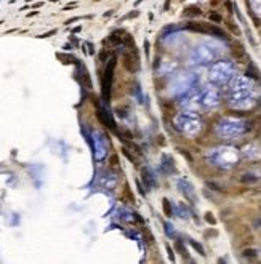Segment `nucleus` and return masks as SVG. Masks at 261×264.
Returning a JSON list of instances; mask_svg holds the SVG:
<instances>
[{
    "instance_id": "obj_32",
    "label": "nucleus",
    "mask_w": 261,
    "mask_h": 264,
    "mask_svg": "<svg viewBox=\"0 0 261 264\" xmlns=\"http://www.w3.org/2000/svg\"><path fill=\"white\" fill-rule=\"evenodd\" d=\"M133 216H135V219H136L138 223H143V218H141V216H139L138 213H133Z\"/></svg>"
},
{
    "instance_id": "obj_13",
    "label": "nucleus",
    "mask_w": 261,
    "mask_h": 264,
    "mask_svg": "<svg viewBox=\"0 0 261 264\" xmlns=\"http://www.w3.org/2000/svg\"><path fill=\"white\" fill-rule=\"evenodd\" d=\"M175 248H176V251H178L179 255H183V256L187 255V251H186V248H184V245H183L181 240H176L175 242Z\"/></svg>"
},
{
    "instance_id": "obj_30",
    "label": "nucleus",
    "mask_w": 261,
    "mask_h": 264,
    "mask_svg": "<svg viewBox=\"0 0 261 264\" xmlns=\"http://www.w3.org/2000/svg\"><path fill=\"white\" fill-rule=\"evenodd\" d=\"M40 6H43V2H35L34 5H32V10H37Z\"/></svg>"
},
{
    "instance_id": "obj_37",
    "label": "nucleus",
    "mask_w": 261,
    "mask_h": 264,
    "mask_svg": "<svg viewBox=\"0 0 261 264\" xmlns=\"http://www.w3.org/2000/svg\"><path fill=\"white\" fill-rule=\"evenodd\" d=\"M13 32H18V29H10V31H6V34H13Z\"/></svg>"
},
{
    "instance_id": "obj_21",
    "label": "nucleus",
    "mask_w": 261,
    "mask_h": 264,
    "mask_svg": "<svg viewBox=\"0 0 261 264\" xmlns=\"http://www.w3.org/2000/svg\"><path fill=\"white\" fill-rule=\"evenodd\" d=\"M135 182H136V187H138V192L141 194L143 197H146V190H144V187L141 186V181L139 179H135Z\"/></svg>"
},
{
    "instance_id": "obj_34",
    "label": "nucleus",
    "mask_w": 261,
    "mask_h": 264,
    "mask_svg": "<svg viewBox=\"0 0 261 264\" xmlns=\"http://www.w3.org/2000/svg\"><path fill=\"white\" fill-rule=\"evenodd\" d=\"M80 31H82V27H80V26H77V27L72 29V34H77V32H80Z\"/></svg>"
},
{
    "instance_id": "obj_19",
    "label": "nucleus",
    "mask_w": 261,
    "mask_h": 264,
    "mask_svg": "<svg viewBox=\"0 0 261 264\" xmlns=\"http://www.w3.org/2000/svg\"><path fill=\"white\" fill-rule=\"evenodd\" d=\"M207 186L208 187H210L212 190H218V192H223V189L219 187L218 184H216V182H212V181H207Z\"/></svg>"
},
{
    "instance_id": "obj_5",
    "label": "nucleus",
    "mask_w": 261,
    "mask_h": 264,
    "mask_svg": "<svg viewBox=\"0 0 261 264\" xmlns=\"http://www.w3.org/2000/svg\"><path fill=\"white\" fill-rule=\"evenodd\" d=\"M202 14V10L199 6H186L184 11H183V16H187V18H194V16H200Z\"/></svg>"
},
{
    "instance_id": "obj_2",
    "label": "nucleus",
    "mask_w": 261,
    "mask_h": 264,
    "mask_svg": "<svg viewBox=\"0 0 261 264\" xmlns=\"http://www.w3.org/2000/svg\"><path fill=\"white\" fill-rule=\"evenodd\" d=\"M123 66L130 72H136L139 69V56L136 50H130V53H127L123 56Z\"/></svg>"
},
{
    "instance_id": "obj_20",
    "label": "nucleus",
    "mask_w": 261,
    "mask_h": 264,
    "mask_svg": "<svg viewBox=\"0 0 261 264\" xmlns=\"http://www.w3.org/2000/svg\"><path fill=\"white\" fill-rule=\"evenodd\" d=\"M247 74H248L250 77H253V79H260V72H258V69H256V71L253 69V71H252V67H248V69H247Z\"/></svg>"
},
{
    "instance_id": "obj_24",
    "label": "nucleus",
    "mask_w": 261,
    "mask_h": 264,
    "mask_svg": "<svg viewBox=\"0 0 261 264\" xmlns=\"http://www.w3.org/2000/svg\"><path fill=\"white\" fill-rule=\"evenodd\" d=\"M108 56H109V51H106V50H103L101 53H100V61L101 63H104L106 59H108Z\"/></svg>"
},
{
    "instance_id": "obj_1",
    "label": "nucleus",
    "mask_w": 261,
    "mask_h": 264,
    "mask_svg": "<svg viewBox=\"0 0 261 264\" xmlns=\"http://www.w3.org/2000/svg\"><path fill=\"white\" fill-rule=\"evenodd\" d=\"M115 64H117V56L112 54V58L109 59V63H108V66H106V69H104V75H103V80H101L103 99H104V102L111 101V87H112V77H114Z\"/></svg>"
},
{
    "instance_id": "obj_33",
    "label": "nucleus",
    "mask_w": 261,
    "mask_h": 264,
    "mask_svg": "<svg viewBox=\"0 0 261 264\" xmlns=\"http://www.w3.org/2000/svg\"><path fill=\"white\" fill-rule=\"evenodd\" d=\"M112 14H114V10H109V11L104 13V18H109V16H112Z\"/></svg>"
},
{
    "instance_id": "obj_9",
    "label": "nucleus",
    "mask_w": 261,
    "mask_h": 264,
    "mask_svg": "<svg viewBox=\"0 0 261 264\" xmlns=\"http://www.w3.org/2000/svg\"><path fill=\"white\" fill-rule=\"evenodd\" d=\"M210 34H212V35H215V37L227 39L226 32H224V31H221V29H219V27H216V26H212V24H210Z\"/></svg>"
},
{
    "instance_id": "obj_28",
    "label": "nucleus",
    "mask_w": 261,
    "mask_h": 264,
    "mask_svg": "<svg viewBox=\"0 0 261 264\" xmlns=\"http://www.w3.org/2000/svg\"><path fill=\"white\" fill-rule=\"evenodd\" d=\"M224 3H226V6H227V11L232 13V3H231V0H224Z\"/></svg>"
},
{
    "instance_id": "obj_11",
    "label": "nucleus",
    "mask_w": 261,
    "mask_h": 264,
    "mask_svg": "<svg viewBox=\"0 0 261 264\" xmlns=\"http://www.w3.org/2000/svg\"><path fill=\"white\" fill-rule=\"evenodd\" d=\"M189 243L192 245V248H194V250H196L197 253H199V255L205 256V250H204V247H202L200 243H197V242H196V240H192V239H189Z\"/></svg>"
},
{
    "instance_id": "obj_26",
    "label": "nucleus",
    "mask_w": 261,
    "mask_h": 264,
    "mask_svg": "<svg viewBox=\"0 0 261 264\" xmlns=\"http://www.w3.org/2000/svg\"><path fill=\"white\" fill-rule=\"evenodd\" d=\"M75 6H77V3H69V5H66L64 8H62V11H69V10L75 8Z\"/></svg>"
},
{
    "instance_id": "obj_10",
    "label": "nucleus",
    "mask_w": 261,
    "mask_h": 264,
    "mask_svg": "<svg viewBox=\"0 0 261 264\" xmlns=\"http://www.w3.org/2000/svg\"><path fill=\"white\" fill-rule=\"evenodd\" d=\"M162 207H163V213H165V216H173V211H171V205H170V202H168V199H162Z\"/></svg>"
},
{
    "instance_id": "obj_3",
    "label": "nucleus",
    "mask_w": 261,
    "mask_h": 264,
    "mask_svg": "<svg viewBox=\"0 0 261 264\" xmlns=\"http://www.w3.org/2000/svg\"><path fill=\"white\" fill-rule=\"evenodd\" d=\"M187 31L199 32V34H210V24H200V23H189L186 26Z\"/></svg>"
},
{
    "instance_id": "obj_27",
    "label": "nucleus",
    "mask_w": 261,
    "mask_h": 264,
    "mask_svg": "<svg viewBox=\"0 0 261 264\" xmlns=\"http://www.w3.org/2000/svg\"><path fill=\"white\" fill-rule=\"evenodd\" d=\"M144 48H146V56L149 58V48H151V43H149V40H144Z\"/></svg>"
},
{
    "instance_id": "obj_29",
    "label": "nucleus",
    "mask_w": 261,
    "mask_h": 264,
    "mask_svg": "<svg viewBox=\"0 0 261 264\" xmlns=\"http://www.w3.org/2000/svg\"><path fill=\"white\" fill-rule=\"evenodd\" d=\"M221 2H223V0H210V5L213 6V8H216V6H218Z\"/></svg>"
},
{
    "instance_id": "obj_17",
    "label": "nucleus",
    "mask_w": 261,
    "mask_h": 264,
    "mask_svg": "<svg viewBox=\"0 0 261 264\" xmlns=\"http://www.w3.org/2000/svg\"><path fill=\"white\" fill-rule=\"evenodd\" d=\"M56 32H58V29H51V31H48V32H43V34L37 35V39H48V37H51V35H54Z\"/></svg>"
},
{
    "instance_id": "obj_6",
    "label": "nucleus",
    "mask_w": 261,
    "mask_h": 264,
    "mask_svg": "<svg viewBox=\"0 0 261 264\" xmlns=\"http://www.w3.org/2000/svg\"><path fill=\"white\" fill-rule=\"evenodd\" d=\"M58 59H61L64 64H72V63H79V59H75L74 56H71V54H64V53H58L56 54Z\"/></svg>"
},
{
    "instance_id": "obj_38",
    "label": "nucleus",
    "mask_w": 261,
    "mask_h": 264,
    "mask_svg": "<svg viewBox=\"0 0 261 264\" xmlns=\"http://www.w3.org/2000/svg\"><path fill=\"white\" fill-rule=\"evenodd\" d=\"M71 48H72V47L69 45V43H67V45H64V50H66V51H67V50H71Z\"/></svg>"
},
{
    "instance_id": "obj_25",
    "label": "nucleus",
    "mask_w": 261,
    "mask_h": 264,
    "mask_svg": "<svg viewBox=\"0 0 261 264\" xmlns=\"http://www.w3.org/2000/svg\"><path fill=\"white\" fill-rule=\"evenodd\" d=\"M167 251H168V258H170V261H175V256H173V250L170 248V245H167Z\"/></svg>"
},
{
    "instance_id": "obj_22",
    "label": "nucleus",
    "mask_w": 261,
    "mask_h": 264,
    "mask_svg": "<svg viewBox=\"0 0 261 264\" xmlns=\"http://www.w3.org/2000/svg\"><path fill=\"white\" fill-rule=\"evenodd\" d=\"M90 16V14H88ZM83 18H87V16H74V18H71V19H67L66 21V26H69V24H72V23H75V21H79V19H83Z\"/></svg>"
},
{
    "instance_id": "obj_39",
    "label": "nucleus",
    "mask_w": 261,
    "mask_h": 264,
    "mask_svg": "<svg viewBox=\"0 0 261 264\" xmlns=\"http://www.w3.org/2000/svg\"><path fill=\"white\" fill-rule=\"evenodd\" d=\"M0 2H2V0H0Z\"/></svg>"
},
{
    "instance_id": "obj_35",
    "label": "nucleus",
    "mask_w": 261,
    "mask_h": 264,
    "mask_svg": "<svg viewBox=\"0 0 261 264\" xmlns=\"http://www.w3.org/2000/svg\"><path fill=\"white\" fill-rule=\"evenodd\" d=\"M35 14H39V11H37V10H34V11L27 13V18H31V16H35Z\"/></svg>"
},
{
    "instance_id": "obj_31",
    "label": "nucleus",
    "mask_w": 261,
    "mask_h": 264,
    "mask_svg": "<svg viewBox=\"0 0 261 264\" xmlns=\"http://www.w3.org/2000/svg\"><path fill=\"white\" fill-rule=\"evenodd\" d=\"M168 8H170V0H167V2H165V5H163V10H162V11H167Z\"/></svg>"
},
{
    "instance_id": "obj_15",
    "label": "nucleus",
    "mask_w": 261,
    "mask_h": 264,
    "mask_svg": "<svg viewBox=\"0 0 261 264\" xmlns=\"http://www.w3.org/2000/svg\"><path fill=\"white\" fill-rule=\"evenodd\" d=\"M226 26H227V29H229V31L232 32L234 35H240V31H239V27H237V26L232 23V21H227V23H226Z\"/></svg>"
},
{
    "instance_id": "obj_12",
    "label": "nucleus",
    "mask_w": 261,
    "mask_h": 264,
    "mask_svg": "<svg viewBox=\"0 0 261 264\" xmlns=\"http://www.w3.org/2000/svg\"><path fill=\"white\" fill-rule=\"evenodd\" d=\"M208 18H210V21H212V23H215V24L223 23V16L219 13H216V11H212L210 14H208Z\"/></svg>"
},
{
    "instance_id": "obj_16",
    "label": "nucleus",
    "mask_w": 261,
    "mask_h": 264,
    "mask_svg": "<svg viewBox=\"0 0 261 264\" xmlns=\"http://www.w3.org/2000/svg\"><path fill=\"white\" fill-rule=\"evenodd\" d=\"M242 255H244L245 258H255V256H256V250H253V248H245V250L242 251Z\"/></svg>"
},
{
    "instance_id": "obj_14",
    "label": "nucleus",
    "mask_w": 261,
    "mask_h": 264,
    "mask_svg": "<svg viewBox=\"0 0 261 264\" xmlns=\"http://www.w3.org/2000/svg\"><path fill=\"white\" fill-rule=\"evenodd\" d=\"M138 16H139V11L138 10H133V11H130L128 14L120 18V23H123V21H127V19H133V18H138Z\"/></svg>"
},
{
    "instance_id": "obj_18",
    "label": "nucleus",
    "mask_w": 261,
    "mask_h": 264,
    "mask_svg": "<svg viewBox=\"0 0 261 264\" xmlns=\"http://www.w3.org/2000/svg\"><path fill=\"white\" fill-rule=\"evenodd\" d=\"M205 221L208 223V224H212V226H215L216 224V219H215V216H213L210 211L208 213H205Z\"/></svg>"
},
{
    "instance_id": "obj_36",
    "label": "nucleus",
    "mask_w": 261,
    "mask_h": 264,
    "mask_svg": "<svg viewBox=\"0 0 261 264\" xmlns=\"http://www.w3.org/2000/svg\"><path fill=\"white\" fill-rule=\"evenodd\" d=\"M117 162H119V160H117V157L112 155V165H117Z\"/></svg>"
},
{
    "instance_id": "obj_8",
    "label": "nucleus",
    "mask_w": 261,
    "mask_h": 264,
    "mask_svg": "<svg viewBox=\"0 0 261 264\" xmlns=\"http://www.w3.org/2000/svg\"><path fill=\"white\" fill-rule=\"evenodd\" d=\"M122 45L127 47L128 50H135V39H133V35L125 34V35H123V43H122Z\"/></svg>"
},
{
    "instance_id": "obj_7",
    "label": "nucleus",
    "mask_w": 261,
    "mask_h": 264,
    "mask_svg": "<svg viewBox=\"0 0 261 264\" xmlns=\"http://www.w3.org/2000/svg\"><path fill=\"white\" fill-rule=\"evenodd\" d=\"M260 179V176H255V175H242L240 178H239V181L244 182V184H253V182H256Z\"/></svg>"
},
{
    "instance_id": "obj_23",
    "label": "nucleus",
    "mask_w": 261,
    "mask_h": 264,
    "mask_svg": "<svg viewBox=\"0 0 261 264\" xmlns=\"http://www.w3.org/2000/svg\"><path fill=\"white\" fill-rule=\"evenodd\" d=\"M122 154H123V155H125V157H127V159H128V160H130V162H135V159H133V155H131V154H130V152H128V149H127V147H123V149H122Z\"/></svg>"
},
{
    "instance_id": "obj_4",
    "label": "nucleus",
    "mask_w": 261,
    "mask_h": 264,
    "mask_svg": "<svg viewBox=\"0 0 261 264\" xmlns=\"http://www.w3.org/2000/svg\"><path fill=\"white\" fill-rule=\"evenodd\" d=\"M141 175H143V179H144V182H146V186H148V187H154V186H156V179H154L152 173H151L148 168H143V170H141Z\"/></svg>"
}]
</instances>
